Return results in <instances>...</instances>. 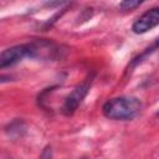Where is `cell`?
<instances>
[{
	"label": "cell",
	"instance_id": "6da1fadb",
	"mask_svg": "<svg viewBox=\"0 0 159 159\" xmlns=\"http://www.w3.org/2000/svg\"><path fill=\"white\" fill-rule=\"evenodd\" d=\"M142 108V102L137 97H117L107 101L103 107V114L114 120H127L134 118Z\"/></svg>",
	"mask_w": 159,
	"mask_h": 159
},
{
	"label": "cell",
	"instance_id": "7a4b0ae2",
	"mask_svg": "<svg viewBox=\"0 0 159 159\" xmlns=\"http://www.w3.org/2000/svg\"><path fill=\"white\" fill-rule=\"evenodd\" d=\"M92 83V77L86 78V81H83L81 84H78L66 98L63 107H62V112L66 116H71L76 112V109L80 107V104L82 103V101L84 99V97L87 96L89 87Z\"/></svg>",
	"mask_w": 159,
	"mask_h": 159
},
{
	"label": "cell",
	"instance_id": "3957f363",
	"mask_svg": "<svg viewBox=\"0 0 159 159\" xmlns=\"http://www.w3.org/2000/svg\"><path fill=\"white\" fill-rule=\"evenodd\" d=\"M27 56H34L31 45H17L4 50L0 55V68L4 70L22 61Z\"/></svg>",
	"mask_w": 159,
	"mask_h": 159
},
{
	"label": "cell",
	"instance_id": "277c9868",
	"mask_svg": "<svg viewBox=\"0 0 159 159\" xmlns=\"http://www.w3.org/2000/svg\"><path fill=\"white\" fill-rule=\"evenodd\" d=\"M159 25V7H153L142 14L132 25L134 34H145Z\"/></svg>",
	"mask_w": 159,
	"mask_h": 159
},
{
	"label": "cell",
	"instance_id": "5b68a950",
	"mask_svg": "<svg viewBox=\"0 0 159 159\" xmlns=\"http://www.w3.org/2000/svg\"><path fill=\"white\" fill-rule=\"evenodd\" d=\"M140 4H142V1H129V0H127V1L120 2L119 4V7L122 10H133V9L138 7Z\"/></svg>",
	"mask_w": 159,
	"mask_h": 159
},
{
	"label": "cell",
	"instance_id": "8992f818",
	"mask_svg": "<svg viewBox=\"0 0 159 159\" xmlns=\"http://www.w3.org/2000/svg\"><path fill=\"white\" fill-rule=\"evenodd\" d=\"M39 159H53V153H52L51 145H47V147L43 148V150L41 152Z\"/></svg>",
	"mask_w": 159,
	"mask_h": 159
}]
</instances>
